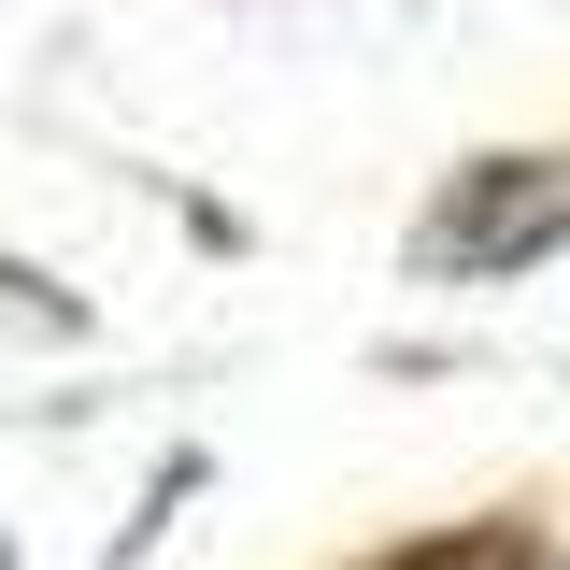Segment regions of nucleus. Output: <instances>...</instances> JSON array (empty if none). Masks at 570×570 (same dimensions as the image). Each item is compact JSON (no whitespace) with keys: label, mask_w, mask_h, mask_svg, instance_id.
Segmentation results:
<instances>
[{"label":"nucleus","mask_w":570,"mask_h":570,"mask_svg":"<svg viewBox=\"0 0 570 570\" xmlns=\"http://www.w3.org/2000/svg\"><path fill=\"white\" fill-rule=\"evenodd\" d=\"M557 228H570V171L557 157H485L456 200L428 214V257H442V272H513V257H542Z\"/></svg>","instance_id":"nucleus-1"}]
</instances>
